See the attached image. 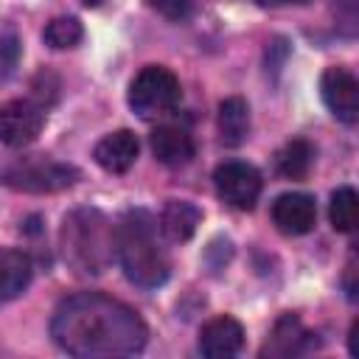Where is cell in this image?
<instances>
[{"instance_id": "6da1fadb", "label": "cell", "mask_w": 359, "mask_h": 359, "mask_svg": "<svg viewBox=\"0 0 359 359\" xmlns=\"http://www.w3.org/2000/svg\"><path fill=\"white\" fill-rule=\"evenodd\" d=\"M53 342L79 359L135 356L146 348L149 328L143 317L101 292H79L65 297L50 317Z\"/></svg>"}, {"instance_id": "7a4b0ae2", "label": "cell", "mask_w": 359, "mask_h": 359, "mask_svg": "<svg viewBox=\"0 0 359 359\" xmlns=\"http://www.w3.org/2000/svg\"><path fill=\"white\" fill-rule=\"evenodd\" d=\"M115 258L123 275L140 289H157L168 280L171 261L160 238V227L146 210H126L115 224Z\"/></svg>"}, {"instance_id": "3957f363", "label": "cell", "mask_w": 359, "mask_h": 359, "mask_svg": "<svg viewBox=\"0 0 359 359\" xmlns=\"http://www.w3.org/2000/svg\"><path fill=\"white\" fill-rule=\"evenodd\" d=\"M62 258L79 275H101L115 258V224L98 208H76L62 219Z\"/></svg>"}, {"instance_id": "277c9868", "label": "cell", "mask_w": 359, "mask_h": 359, "mask_svg": "<svg viewBox=\"0 0 359 359\" xmlns=\"http://www.w3.org/2000/svg\"><path fill=\"white\" fill-rule=\"evenodd\" d=\"M79 180V171L67 163L50 160V157H17L11 163L0 165V182L14 188V191H25V194H53V191H65Z\"/></svg>"}, {"instance_id": "5b68a950", "label": "cell", "mask_w": 359, "mask_h": 359, "mask_svg": "<svg viewBox=\"0 0 359 359\" xmlns=\"http://www.w3.org/2000/svg\"><path fill=\"white\" fill-rule=\"evenodd\" d=\"M180 98H182L180 79L168 67H163V65L143 67L135 76V81L129 84V107L143 121L168 115L180 104Z\"/></svg>"}, {"instance_id": "8992f818", "label": "cell", "mask_w": 359, "mask_h": 359, "mask_svg": "<svg viewBox=\"0 0 359 359\" xmlns=\"http://www.w3.org/2000/svg\"><path fill=\"white\" fill-rule=\"evenodd\" d=\"M213 185L222 202H227L236 210H252L261 196V174L255 165L244 160H227L213 171Z\"/></svg>"}, {"instance_id": "52a82bcc", "label": "cell", "mask_w": 359, "mask_h": 359, "mask_svg": "<svg viewBox=\"0 0 359 359\" xmlns=\"http://www.w3.org/2000/svg\"><path fill=\"white\" fill-rule=\"evenodd\" d=\"M45 123L42 104L31 98H14L0 107V140L8 149H25L31 146Z\"/></svg>"}, {"instance_id": "ba28073f", "label": "cell", "mask_w": 359, "mask_h": 359, "mask_svg": "<svg viewBox=\"0 0 359 359\" xmlns=\"http://www.w3.org/2000/svg\"><path fill=\"white\" fill-rule=\"evenodd\" d=\"M320 93L334 118H339L342 123L359 121V81L351 70L328 67L320 79Z\"/></svg>"}, {"instance_id": "9c48e42d", "label": "cell", "mask_w": 359, "mask_h": 359, "mask_svg": "<svg viewBox=\"0 0 359 359\" xmlns=\"http://www.w3.org/2000/svg\"><path fill=\"white\" fill-rule=\"evenodd\" d=\"M244 345V328L236 317L222 314L199 328V353L208 359H230Z\"/></svg>"}, {"instance_id": "30bf717a", "label": "cell", "mask_w": 359, "mask_h": 359, "mask_svg": "<svg viewBox=\"0 0 359 359\" xmlns=\"http://www.w3.org/2000/svg\"><path fill=\"white\" fill-rule=\"evenodd\" d=\"M272 222L286 236H303V233H309L314 227V222H317L314 196L300 194V191L280 194L272 202Z\"/></svg>"}, {"instance_id": "8fae6325", "label": "cell", "mask_w": 359, "mask_h": 359, "mask_svg": "<svg viewBox=\"0 0 359 359\" xmlns=\"http://www.w3.org/2000/svg\"><path fill=\"white\" fill-rule=\"evenodd\" d=\"M137 151H140V146H137L135 132L118 129V132H112V135H107V137H101V140L95 143L93 157H95V163H98L104 171H109V174H123V171H129V168L135 165Z\"/></svg>"}, {"instance_id": "7c38bea8", "label": "cell", "mask_w": 359, "mask_h": 359, "mask_svg": "<svg viewBox=\"0 0 359 359\" xmlns=\"http://www.w3.org/2000/svg\"><path fill=\"white\" fill-rule=\"evenodd\" d=\"M149 146H151V154L163 165H171V168L188 165L194 151H196L194 137L185 129H180V126H157L149 135Z\"/></svg>"}, {"instance_id": "4fadbf2b", "label": "cell", "mask_w": 359, "mask_h": 359, "mask_svg": "<svg viewBox=\"0 0 359 359\" xmlns=\"http://www.w3.org/2000/svg\"><path fill=\"white\" fill-rule=\"evenodd\" d=\"M31 258L22 250L0 247V306L20 297L31 283Z\"/></svg>"}, {"instance_id": "5bb4252c", "label": "cell", "mask_w": 359, "mask_h": 359, "mask_svg": "<svg viewBox=\"0 0 359 359\" xmlns=\"http://www.w3.org/2000/svg\"><path fill=\"white\" fill-rule=\"evenodd\" d=\"M309 337L311 334L300 325V320L294 314H283L275 323L272 334L266 337V342L261 348V356H294V353H303Z\"/></svg>"}, {"instance_id": "9a60e30c", "label": "cell", "mask_w": 359, "mask_h": 359, "mask_svg": "<svg viewBox=\"0 0 359 359\" xmlns=\"http://www.w3.org/2000/svg\"><path fill=\"white\" fill-rule=\"evenodd\" d=\"M202 222V210L191 202H182V199H171L165 202L163 213H160V233L168 238V241H188L194 233H196V224Z\"/></svg>"}, {"instance_id": "2e32d148", "label": "cell", "mask_w": 359, "mask_h": 359, "mask_svg": "<svg viewBox=\"0 0 359 359\" xmlns=\"http://www.w3.org/2000/svg\"><path fill=\"white\" fill-rule=\"evenodd\" d=\"M219 137L224 146H241L250 132V107L244 98L230 95L219 104Z\"/></svg>"}, {"instance_id": "e0dca14e", "label": "cell", "mask_w": 359, "mask_h": 359, "mask_svg": "<svg viewBox=\"0 0 359 359\" xmlns=\"http://www.w3.org/2000/svg\"><path fill=\"white\" fill-rule=\"evenodd\" d=\"M314 149L309 140H289L278 154H275V168L286 180H303L311 168Z\"/></svg>"}, {"instance_id": "ac0fdd59", "label": "cell", "mask_w": 359, "mask_h": 359, "mask_svg": "<svg viewBox=\"0 0 359 359\" xmlns=\"http://www.w3.org/2000/svg\"><path fill=\"white\" fill-rule=\"evenodd\" d=\"M356 191L351 185H342L331 194V205H328V219L334 224V230L339 233H351L356 227Z\"/></svg>"}, {"instance_id": "d6986e66", "label": "cell", "mask_w": 359, "mask_h": 359, "mask_svg": "<svg viewBox=\"0 0 359 359\" xmlns=\"http://www.w3.org/2000/svg\"><path fill=\"white\" fill-rule=\"evenodd\" d=\"M81 36H84V28H81V22H79L76 17H56V20H50V22L45 25V31H42V39H45L53 50L73 48V45L81 42Z\"/></svg>"}, {"instance_id": "ffe728a7", "label": "cell", "mask_w": 359, "mask_h": 359, "mask_svg": "<svg viewBox=\"0 0 359 359\" xmlns=\"http://www.w3.org/2000/svg\"><path fill=\"white\" fill-rule=\"evenodd\" d=\"M17 56H20V39H17L14 28L6 25L0 31V67H3V73H11L14 70Z\"/></svg>"}, {"instance_id": "44dd1931", "label": "cell", "mask_w": 359, "mask_h": 359, "mask_svg": "<svg viewBox=\"0 0 359 359\" xmlns=\"http://www.w3.org/2000/svg\"><path fill=\"white\" fill-rule=\"evenodd\" d=\"M146 3L168 20H185L194 8V0H146Z\"/></svg>"}, {"instance_id": "7402d4cb", "label": "cell", "mask_w": 359, "mask_h": 359, "mask_svg": "<svg viewBox=\"0 0 359 359\" xmlns=\"http://www.w3.org/2000/svg\"><path fill=\"white\" fill-rule=\"evenodd\" d=\"M261 6H289V3H309V0H258Z\"/></svg>"}]
</instances>
